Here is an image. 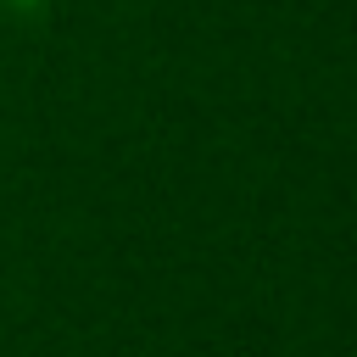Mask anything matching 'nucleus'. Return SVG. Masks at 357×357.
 Masks as SVG:
<instances>
[]
</instances>
